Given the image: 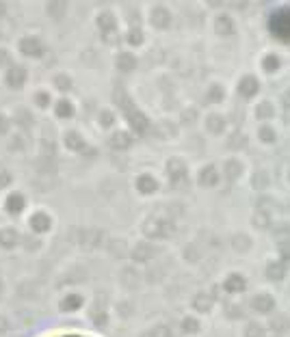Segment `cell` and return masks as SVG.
I'll return each mask as SVG.
<instances>
[{
	"mask_svg": "<svg viewBox=\"0 0 290 337\" xmlns=\"http://www.w3.org/2000/svg\"><path fill=\"white\" fill-rule=\"evenodd\" d=\"M26 80V72L22 67H11L7 72V83L13 86V89H18V86Z\"/></svg>",
	"mask_w": 290,
	"mask_h": 337,
	"instance_id": "cell-2",
	"label": "cell"
},
{
	"mask_svg": "<svg viewBox=\"0 0 290 337\" xmlns=\"http://www.w3.org/2000/svg\"><path fill=\"white\" fill-rule=\"evenodd\" d=\"M20 46H22V50H24L26 54H31V56H41V54H43V46L35 39V37H29V39H22Z\"/></svg>",
	"mask_w": 290,
	"mask_h": 337,
	"instance_id": "cell-1",
	"label": "cell"
},
{
	"mask_svg": "<svg viewBox=\"0 0 290 337\" xmlns=\"http://www.w3.org/2000/svg\"><path fill=\"white\" fill-rule=\"evenodd\" d=\"M0 52H2V50H0ZM0 58H2V54H0Z\"/></svg>",
	"mask_w": 290,
	"mask_h": 337,
	"instance_id": "cell-6",
	"label": "cell"
},
{
	"mask_svg": "<svg viewBox=\"0 0 290 337\" xmlns=\"http://www.w3.org/2000/svg\"><path fill=\"white\" fill-rule=\"evenodd\" d=\"M7 327H9V324H7V320H4V318H0V331H4Z\"/></svg>",
	"mask_w": 290,
	"mask_h": 337,
	"instance_id": "cell-5",
	"label": "cell"
},
{
	"mask_svg": "<svg viewBox=\"0 0 290 337\" xmlns=\"http://www.w3.org/2000/svg\"><path fill=\"white\" fill-rule=\"evenodd\" d=\"M31 225L35 227L37 231H39V229H41V231H46V229H48V225H50V219H48L46 214H41V212H37V214L31 219Z\"/></svg>",
	"mask_w": 290,
	"mask_h": 337,
	"instance_id": "cell-3",
	"label": "cell"
},
{
	"mask_svg": "<svg viewBox=\"0 0 290 337\" xmlns=\"http://www.w3.org/2000/svg\"><path fill=\"white\" fill-rule=\"evenodd\" d=\"M15 231L13 229H7V231H0V244H4V247H11V244H15Z\"/></svg>",
	"mask_w": 290,
	"mask_h": 337,
	"instance_id": "cell-4",
	"label": "cell"
}]
</instances>
